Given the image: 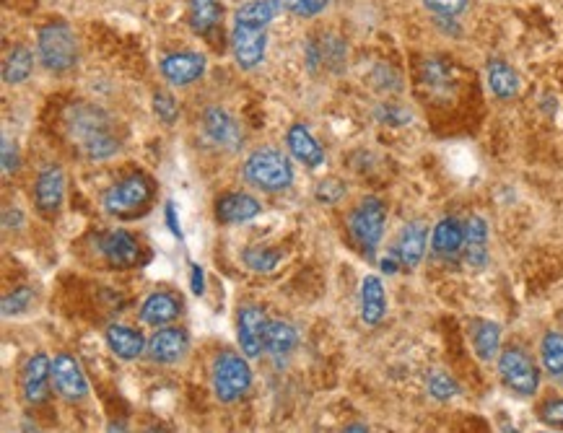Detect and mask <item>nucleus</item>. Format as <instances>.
I'll return each instance as SVG.
<instances>
[{
  "instance_id": "nucleus-30",
  "label": "nucleus",
  "mask_w": 563,
  "mask_h": 433,
  "mask_svg": "<svg viewBox=\"0 0 563 433\" xmlns=\"http://www.w3.org/2000/svg\"><path fill=\"white\" fill-rule=\"evenodd\" d=\"M34 65V55L29 47L16 45L8 50L6 60H3V81L6 83H21L29 78Z\"/></svg>"
},
{
  "instance_id": "nucleus-38",
  "label": "nucleus",
  "mask_w": 563,
  "mask_h": 433,
  "mask_svg": "<svg viewBox=\"0 0 563 433\" xmlns=\"http://www.w3.org/2000/svg\"><path fill=\"white\" fill-rule=\"evenodd\" d=\"M429 392L436 400H449L457 395V384L452 376L447 374H431L429 376Z\"/></svg>"
},
{
  "instance_id": "nucleus-3",
  "label": "nucleus",
  "mask_w": 563,
  "mask_h": 433,
  "mask_svg": "<svg viewBox=\"0 0 563 433\" xmlns=\"http://www.w3.org/2000/svg\"><path fill=\"white\" fill-rule=\"evenodd\" d=\"M154 203V182L146 174H130L104 192V211L120 221H135Z\"/></svg>"
},
{
  "instance_id": "nucleus-39",
  "label": "nucleus",
  "mask_w": 563,
  "mask_h": 433,
  "mask_svg": "<svg viewBox=\"0 0 563 433\" xmlns=\"http://www.w3.org/2000/svg\"><path fill=\"white\" fill-rule=\"evenodd\" d=\"M19 166V156H16V146L11 148V141H3V172L11 174Z\"/></svg>"
},
{
  "instance_id": "nucleus-13",
  "label": "nucleus",
  "mask_w": 563,
  "mask_h": 433,
  "mask_svg": "<svg viewBox=\"0 0 563 433\" xmlns=\"http://www.w3.org/2000/svg\"><path fill=\"white\" fill-rule=\"evenodd\" d=\"M159 71L172 86H190L205 73V55H200V52H172V55L161 58Z\"/></svg>"
},
{
  "instance_id": "nucleus-43",
  "label": "nucleus",
  "mask_w": 563,
  "mask_h": 433,
  "mask_svg": "<svg viewBox=\"0 0 563 433\" xmlns=\"http://www.w3.org/2000/svg\"><path fill=\"white\" fill-rule=\"evenodd\" d=\"M109 433H128V428H125V423H112Z\"/></svg>"
},
{
  "instance_id": "nucleus-14",
  "label": "nucleus",
  "mask_w": 563,
  "mask_h": 433,
  "mask_svg": "<svg viewBox=\"0 0 563 433\" xmlns=\"http://www.w3.org/2000/svg\"><path fill=\"white\" fill-rule=\"evenodd\" d=\"M203 128L208 133L216 146L226 148V151H239L244 143V135L242 128H239V122L221 107H208L203 115Z\"/></svg>"
},
{
  "instance_id": "nucleus-28",
  "label": "nucleus",
  "mask_w": 563,
  "mask_h": 433,
  "mask_svg": "<svg viewBox=\"0 0 563 433\" xmlns=\"http://www.w3.org/2000/svg\"><path fill=\"white\" fill-rule=\"evenodd\" d=\"M221 19H224V11L218 6V0H190L187 6V21L195 34L213 32Z\"/></svg>"
},
{
  "instance_id": "nucleus-7",
  "label": "nucleus",
  "mask_w": 563,
  "mask_h": 433,
  "mask_svg": "<svg viewBox=\"0 0 563 433\" xmlns=\"http://www.w3.org/2000/svg\"><path fill=\"white\" fill-rule=\"evenodd\" d=\"M499 376L506 387L512 389L514 395L519 397H532L540 387V371L535 366L527 351L512 345L504 348L499 356Z\"/></svg>"
},
{
  "instance_id": "nucleus-17",
  "label": "nucleus",
  "mask_w": 563,
  "mask_h": 433,
  "mask_svg": "<svg viewBox=\"0 0 563 433\" xmlns=\"http://www.w3.org/2000/svg\"><path fill=\"white\" fill-rule=\"evenodd\" d=\"M426 244H429V229L423 223H408L395 244V260L400 262V268L413 270L421 265L423 255H426Z\"/></svg>"
},
{
  "instance_id": "nucleus-34",
  "label": "nucleus",
  "mask_w": 563,
  "mask_h": 433,
  "mask_svg": "<svg viewBox=\"0 0 563 433\" xmlns=\"http://www.w3.org/2000/svg\"><path fill=\"white\" fill-rule=\"evenodd\" d=\"M276 3L278 8L294 13L299 19H312V16H317V13H322L330 6V0H276Z\"/></svg>"
},
{
  "instance_id": "nucleus-18",
  "label": "nucleus",
  "mask_w": 563,
  "mask_h": 433,
  "mask_svg": "<svg viewBox=\"0 0 563 433\" xmlns=\"http://www.w3.org/2000/svg\"><path fill=\"white\" fill-rule=\"evenodd\" d=\"M263 213L260 200L247 195V192H226L216 200L218 223H247Z\"/></svg>"
},
{
  "instance_id": "nucleus-21",
  "label": "nucleus",
  "mask_w": 563,
  "mask_h": 433,
  "mask_svg": "<svg viewBox=\"0 0 563 433\" xmlns=\"http://www.w3.org/2000/svg\"><path fill=\"white\" fill-rule=\"evenodd\" d=\"M462 247H465V226H462L457 218H442V221L434 226V234H431V249H434V255L449 257L460 255Z\"/></svg>"
},
{
  "instance_id": "nucleus-2",
  "label": "nucleus",
  "mask_w": 563,
  "mask_h": 433,
  "mask_svg": "<svg viewBox=\"0 0 563 433\" xmlns=\"http://www.w3.org/2000/svg\"><path fill=\"white\" fill-rule=\"evenodd\" d=\"M242 174L252 187L263 192H283L294 185V166L273 146L255 148L244 159Z\"/></svg>"
},
{
  "instance_id": "nucleus-42",
  "label": "nucleus",
  "mask_w": 563,
  "mask_h": 433,
  "mask_svg": "<svg viewBox=\"0 0 563 433\" xmlns=\"http://www.w3.org/2000/svg\"><path fill=\"white\" fill-rule=\"evenodd\" d=\"M343 433H369V431H366V426H361V423H351Z\"/></svg>"
},
{
  "instance_id": "nucleus-12",
  "label": "nucleus",
  "mask_w": 563,
  "mask_h": 433,
  "mask_svg": "<svg viewBox=\"0 0 563 433\" xmlns=\"http://www.w3.org/2000/svg\"><path fill=\"white\" fill-rule=\"evenodd\" d=\"M148 358L154 363H177L187 356L190 351V335L182 327H161L154 332V338L148 340Z\"/></svg>"
},
{
  "instance_id": "nucleus-27",
  "label": "nucleus",
  "mask_w": 563,
  "mask_h": 433,
  "mask_svg": "<svg viewBox=\"0 0 563 433\" xmlns=\"http://www.w3.org/2000/svg\"><path fill=\"white\" fill-rule=\"evenodd\" d=\"M470 338H473L475 356L480 361L491 363L501 348V327L491 319H475L473 327H470Z\"/></svg>"
},
{
  "instance_id": "nucleus-1",
  "label": "nucleus",
  "mask_w": 563,
  "mask_h": 433,
  "mask_svg": "<svg viewBox=\"0 0 563 433\" xmlns=\"http://www.w3.org/2000/svg\"><path fill=\"white\" fill-rule=\"evenodd\" d=\"M65 128L73 146L84 153L86 159L104 161L120 151V138L115 135L112 120L107 112L91 104H76L65 112Z\"/></svg>"
},
{
  "instance_id": "nucleus-8",
  "label": "nucleus",
  "mask_w": 563,
  "mask_h": 433,
  "mask_svg": "<svg viewBox=\"0 0 563 433\" xmlns=\"http://www.w3.org/2000/svg\"><path fill=\"white\" fill-rule=\"evenodd\" d=\"M52 384L65 400H84L89 395V379H86L81 363L71 353H58L52 358Z\"/></svg>"
},
{
  "instance_id": "nucleus-15",
  "label": "nucleus",
  "mask_w": 563,
  "mask_h": 433,
  "mask_svg": "<svg viewBox=\"0 0 563 433\" xmlns=\"http://www.w3.org/2000/svg\"><path fill=\"white\" fill-rule=\"evenodd\" d=\"M50 376H52V361L45 353H37L26 361L24 371H21V392L29 405H39L50 392Z\"/></svg>"
},
{
  "instance_id": "nucleus-16",
  "label": "nucleus",
  "mask_w": 563,
  "mask_h": 433,
  "mask_svg": "<svg viewBox=\"0 0 563 433\" xmlns=\"http://www.w3.org/2000/svg\"><path fill=\"white\" fill-rule=\"evenodd\" d=\"M265 330H268V319L263 309L257 306H244L239 312V345L247 358H257L265 348Z\"/></svg>"
},
{
  "instance_id": "nucleus-11",
  "label": "nucleus",
  "mask_w": 563,
  "mask_h": 433,
  "mask_svg": "<svg viewBox=\"0 0 563 433\" xmlns=\"http://www.w3.org/2000/svg\"><path fill=\"white\" fill-rule=\"evenodd\" d=\"M65 200V177L63 169L55 164L45 166L39 172L37 182H34V203H37V211L42 216H55L60 211V205Z\"/></svg>"
},
{
  "instance_id": "nucleus-31",
  "label": "nucleus",
  "mask_w": 563,
  "mask_h": 433,
  "mask_svg": "<svg viewBox=\"0 0 563 433\" xmlns=\"http://www.w3.org/2000/svg\"><path fill=\"white\" fill-rule=\"evenodd\" d=\"M540 361L553 379H563V332H545L540 343Z\"/></svg>"
},
{
  "instance_id": "nucleus-26",
  "label": "nucleus",
  "mask_w": 563,
  "mask_h": 433,
  "mask_svg": "<svg viewBox=\"0 0 563 433\" xmlns=\"http://www.w3.org/2000/svg\"><path fill=\"white\" fill-rule=\"evenodd\" d=\"M296 343H299L296 330L288 325V322H283V319H273V322H268V330H265V351L276 358L278 366H283V361L291 356Z\"/></svg>"
},
{
  "instance_id": "nucleus-19",
  "label": "nucleus",
  "mask_w": 563,
  "mask_h": 433,
  "mask_svg": "<svg viewBox=\"0 0 563 433\" xmlns=\"http://www.w3.org/2000/svg\"><path fill=\"white\" fill-rule=\"evenodd\" d=\"M180 312H182V304L174 293L154 291L146 296L138 317H141V322H146V325L151 327H167L169 322H174V319L180 317Z\"/></svg>"
},
{
  "instance_id": "nucleus-32",
  "label": "nucleus",
  "mask_w": 563,
  "mask_h": 433,
  "mask_svg": "<svg viewBox=\"0 0 563 433\" xmlns=\"http://www.w3.org/2000/svg\"><path fill=\"white\" fill-rule=\"evenodd\" d=\"M283 260V252L276 247H250L242 252V262L255 273H270Z\"/></svg>"
},
{
  "instance_id": "nucleus-40",
  "label": "nucleus",
  "mask_w": 563,
  "mask_h": 433,
  "mask_svg": "<svg viewBox=\"0 0 563 433\" xmlns=\"http://www.w3.org/2000/svg\"><path fill=\"white\" fill-rule=\"evenodd\" d=\"M190 286H192V293H195V296H203L205 293V275L198 265H192L190 268Z\"/></svg>"
},
{
  "instance_id": "nucleus-23",
  "label": "nucleus",
  "mask_w": 563,
  "mask_h": 433,
  "mask_svg": "<svg viewBox=\"0 0 563 433\" xmlns=\"http://www.w3.org/2000/svg\"><path fill=\"white\" fill-rule=\"evenodd\" d=\"M286 143L291 156H296V159L304 166H309V169H317V166H322V161H325V151H322L320 143L314 141V135L309 133L304 125H291L286 135Z\"/></svg>"
},
{
  "instance_id": "nucleus-4",
  "label": "nucleus",
  "mask_w": 563,
  "mask_h": 433,
  "mask_svg": "<svg viewBox=\"0 0 563 433\" xmlns=\"http://www.w3.org/2000/svg\"><path fill=\"white\" fill-rule=\"evenodd\" d=\"M37 52L47 71L65 73L78 63V39L71 26L63 21H52L39 29Z\"/></svg>"
},
{
  "instance_id": "nucleus-33",
  "label": "nucleus",
  "mask_w": 563,
  "mask_h": 433,
  "mask_svg": "<svg viewBox=\"0 0 563 433\" xmlns=\"http://www.w3.org/2000/svg\"><path fill=\"white\" fill-rule=\"evenodd\" d=\"M426 11L436 16V21H455L468 11L470 0H423Z\"/></svg>"
},
{
  "instance_id": "nucleus-25",
  "label": "nucleus",
  "mask_w": 563,
  "mask_h": 433,
  "mask_svg": "<svg viewBox=\"0 0 563 433\" xmlns=\"http://www.w3.org/2000/svg\"><path fill=\"white\" fill-rule=\"evenodd\" d=\"M486 78L488 89L493 91L496 99H504L506 102V99H514L519 94V73L506 60H488Z\"/></svg>"
},
{
  "instance_id": "nucleus-6",
  "label": "nucleus",
  "mask_w": 563,
  "mask_h": 433,
  "mask_svg": "<svg viewBox=\"0 0 563 433\" xmlns=\"http://www.w3.org/2000/svg\"><path fill=\"white\" fill-rule=\"evenodd\" d=\"M384 221H387V208L379 198H364L353 208L348 216V229L366 255L374 257L377 247L382 244Z\"/></svg>"
},
{
  "instance_id": "nucleus-44",
  "label": "nucleus",
  "mask_w": 563,
  "mask_h": 433,
  "mask_svg": "<svg viewBox=\"0 0 563 433\" xmlns=\"http://www.w3.org/2000/svg\"><path fill=\"white\" fill-rule=\"evenodd\" d=\"M146 433H167V431H164V428H161V426H154V428H148Z\"/></svg>"
},
{
  "instance_id": "nucleus-22",
  "label": "nucleus",
  "mask_w": 563,
  "mask_h": 433,
  "mask_svg": "<svg viewBox=\"0 0 563 433\" xmlns=\"http://www.w3.org/2000/svg\"><path fill=\"white\" fill-rule=\"evenodd\" d=\"M104 340H107L109 351L122 361H135L148 348L141 332L125 325H109L104 332Z\"/></svg>"
},
{
  "instance_id": "nucleus-9",
  "label": "nucleus",
  "mask_w": 563,
  "mask_h": 433,
  "mask_svg": "<svg viewBox=\"0 0 563 433\" xmlns=\"http://www.w3.org/2000/svg\"><path fill=\"white\" fill-rule=\"evenodd\" d=\"M265 47H268V32L260 26H247V24H234L231 32V52L237 60L239 68L250 71L255 65L263 63Z\"/></svg>"
},
{
  "instance_id": "nucleus-5",
  "label": "nucleus",
  "mask_w": 563,
  "mask_h": 433,
  "mask_svg": "<svg viewBox=\"0 0 563 433\" xmlns=\"http://www.w3.org/2000/svg\"><path fill=\"white\" fill-rule=\"evenodd\" d=\"M211 384L218 400L226 402V405L242 400L250 392L252 384L250 363L234 351L218 353L211 366Z\"/></svg>"
},
{
  "instance_id": "nucleus-37",
  "label": "nucleus",
  "mask_w": 563,
  "mask_h": 433,
  "mask_svg": "<svg viewBox=\"0 0 563 433\" xmlns=\"http://www.w3.org/2000/svg\"><path fill=\"white\" fill-rule=\"evenodd\" d=\"M154 112L161 122L172 125V122L177 120V112H180V107H177V102H174L172 94H167V91H156V94H154Z\"/></svg>"
},
{
  "instance_id": "nucleus-20",
  "label": "nucleus",
  "mask_w": 563,
  "mask_h": 433,
  "mask_svg": "<svg viewBox=\"0 0 563 433\" xmlns=\"http://www.w3.org/2000/svg\"><path fill=\"white\" fill-rule=\"evenodd\" d=\"M465 265L480 270L488 262V223L480 216H473L465 223V247H462Z\"/></svg>"
},
{
  "instance_id": "nucleus-41",
  "label": "nucleus",
  "mask_w": 563,
  "mask_h": 433,
  "mask_svg": "<svg viewBox=\"0 0 563 433\" xmlns=\"http://www.w3.org/2000/svg\"><path fill=\"white\" fill-rule=\"evenodd\" d=\"M167 226L172 229V234L177 236V239H182V229H180V223H177V213H174L172 203H167Z\"/></svg>"
},
{
  "instance_id": "nucleus-10",
  "label": "nucleus",
  "mask_w": 563,
  "mask_h": 433,
  "mask_svg": "<svg viewBox=\"0 0 563 433\" xmlns=\"http://www.w3.org/2000/svg\"><path fill=\"white\" fill-rule=\"evenodd\" d=\"M99 252L104 255V260L112 265V268L128 270L135 268L141 262V244L135 239L130 231L112 229L107 234H102L99 239Z\"/></svg>"
},
{
  "instance_id": "nucleus-35",
  "label": "nucleus",
  "mask_w": 563,
  "mask_h": 433,
  "mask_svg": "<svg viewBox=\"0 0 563 433\" xmlns=\"http://www.w3.org/2000/svg\"><path fill=\"white\" fill-rule=\"evenodd\" d=\"M34 301L32 288H16L13 293L3 296V317H16V314L26 312Z\"/></svg>"
},
{
  "instance_id": "nucleus-29",
  "label": "nucleus",
  "mask_w": 563,
  "mask_h": 433,
  "mask_svg": "<svg viewBox=\"0 0 563 433\" xmlns=\"http://www.w3.org/2000/svg\"><path fill=\"white\" fill-rule=\"evenodd\" d=\"M276 0H244L242 6L234 11V24H247V26H260L268 29V24L276 19Z\"/></svg>"
},
{
  "instance_id": "nucleus-24",
  "label": "nucleus",
  "mask_w": 563,
  "mask_h": 433,
  "mask_svg": "<svg viewBox=\"0 0 563 433\" xmlns=\"http://www.w3.org/2000/svg\"><path fill=\"white\" fill-rule=\"evenodd\" d=\"M387 314V293L377 275H366L361 283V319L364 325L377 327Z\"/></svg>"
},
{
  "instance_id": "nucleus-36",
  "label": "nucleus",
  "mask_w": 563,
  "mask_h": 433,
  "mask_svg": "<svg viewBox=\"0 0 563 433\" xmlns=\"http://www.w3.org/2000/svg\"><path fill=\"white\" fill-rule=\"evenodd\" d=\"M538 418L545 423V426L561 428L563 431V397H551V400H545L538 410Z\"/></svg>"
}]
</instances>
